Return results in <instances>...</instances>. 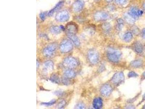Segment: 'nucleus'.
I'll list each match as a JSON object with an SVG mask.
<instances>
[{"instance_id":"obj_39","label":"nucleus","mask_w":145,"mask_h":109,"mask_svg":"<svg viewBox=\"0 0 145 109\" xmlns=\"http://www.w3.org/2000/svg\"><path fill=\"white\" fill-rule=\"evenodd\" d=\"M143 7L145 10V2H144L143 4Z\"/></svg>"},{"instance_id":"obj_26","label":"nucleus","mask_w":145,"mask_h":109,"mask_svg":"<svg viewBox=\"0 0 145 109\" xmlns=\"http://www.w3.org/2000/svg\"><path fill=\"white\" fill-rule=\"evenodd\" d=\"M111 25L108 23H105L103 24L102 28L103 30L106 31H108L110 30L111 29Z\"/></svg>"},{"instance_id":"obj_6","label":"nucleus","mask_w":145,"mask_h":109,"mask_svg":"<svg viewBox=\"0 0 145 109\" xmlns=\"http://www.w3.org/2000/svg\"><path fill=\"white\" fill-rule=\"evenodd\" d=\"M69 19V13L67 11L62 10L58 12L56 16V19L59 22H66Z\"/></svg>"},{"instance_id":"obj_8","label":"nucleus","mask_w":145,"mask_h":109,"mask_svg":"<svg viewBox=\"0 0 145 109\" xmlns=\"http://www.w3.org/2000/svg\"><path fill=\"white\" fill-rule=\"evenodd\" d=\"M124 76L123 72H119L116 73L112 78V81L114 84H119L123 81Z\"/></svg>"},{"instance_id":"obj_28","label":"nucleus","mask_w":145,"mask_h":109,"mask_svg":"<svg viewBox=\"0 0 145 109\" xmlns=\"http://www.w3.org/2000/svg\"><path fill=\"white\" fill-rule=\"evenodd\" d=\"M69 79H70L64 77H63L62 79V83L63 85H69L70 84L71 81Z\"/></svg>"},{"instance_id":"obj_4","label":"nucleus","mask_w":145,"mask_h":109,"mask_svg":"<svg viewBox=\"0 0 145 109\" xmlns=\"http://www.w3.org/2000/svg\"><path fill=\"white\" fill-rule=\"evenodd\" d=\"M78 26L75 23L70 22L66 25L65 30L67 36L75 35L78 31Z\"/></svg>"},{"instance_id":"obj_31","label":"nucleus","mask_w":145,"mask_h":109,"mask_svg":"<svg viewBox=\"0 0 145 109\" xmlns=\"http://www.w3.org/2000/svg\"><path fill=\"white\" fill-rule=\"evenodd\" d=\"M75 108L76 109H85V106L82 103H79L76 105Z\"/></svg>"},{"instance_id":"obj_14","label":"nucleus","mask_w":145,"mask_h":109,"mask_svg":"<svg viewBox=\"0 0 145 109\" xmlns=\"http://www.w3.org/2000/svg\"><path fill=\"white\" fill-rule=\"evenodd\" d=\"M102 100L100 97L95 98L93 102V106L94 108L99 109L101 108L102 106Z\"/></svg>"},{"instance_id":"obj_41","label":"nucleus","mask_w":145,"mask_h":109,"mask_svg":"<svg viewBox=\"0 0 145 109\" xmlns=\"http://www.w3.org/2000/svg\"><path fill=\"white\" fill-rule=\"evenodd\" d=\"M143 108L145 109V105L144 106V107H143Z\"/></svg>"},{"instance_id":"obj_38","label":"nucleus","mask_w":145,"mask_h":109,"mask_svg":"<svg viewBox=\"0 0 145 109\" xmlns=\"http://www.w3.org/2000/svg\"><path fill=\"white\" fill-rule=\"evenodd\" d=\"M106 1L107 2H111L113 1V0H106Z\"/></svg>"},{"instance_id":"obj_5","label":"nucleus","mask_w":145,"mask_h":109,"mask_svg":"<svg viewBox=\"0 0 145 109\" xmlns=\"http://www.w3.org/2000/svg\"><path fill=\"white\" fill-rule=\"evenodd\" d=\"M63 64L65 66L69 68H73L77 67L78 63L75 58L72 57H68L64 59Z\"/></svg>"},{"instance_id":"obj_15","label":"nucleus","mask_w":145,"mask_h":109,"mask_svg":"<svg viewBox=\"0 0 145 109\" xmlns=\"http://www.w3.org/2000/svg\"><path fill=\"white\" fill-rule=\"evenodd\" d=\"M63 2H59V3H58L57 5L55 6L54 8L52 9L48 14V15L49 16H52V15H53V14L55 13V12L57 11L58 10L60 9V8H61L63 6Z\"/></svg>"},{"instance_id":"obj_22","label":"nucleus","mask_w":145,"mask_h":109,"mask_svg":"<svg viewBox=\"0 0 145 109\" xmlns=\"http://www.w3.org/2000/svg\"><path fill=\"white\" fill-rule=\"evenodd\" d=\"M124 17L126 21L130 24H133L135 21V19L133 18L128 13H126L124 15Z\"/></svg>"},{"instance_id":"obj_29","label":"nucleus","mask_w":145,"mask_h":109,"mask_svg":"<svg viewBox=\"0 0 145 109\" xmlns=\"http://www.w3.org/2000/svg\"><path fill=\"white\" fill-rule=\"evenodd\" d=\"M128 0H115V2L119 5H124L127 2Z\"/></svg>"},{"instance_id":"obj_32","label":"nucleus","mask_w":145,"mask_h":109,"mask_svg":"<svg viewBox=\"0 0 145 109\" xmlns=\"http://www.w3.org/2000/svg\"><path fill=\"white\" fill-rule=\"evenodd\" d=\"M55 94L58 96H62V94H63V92L62 91H57L55 92Z\"/></svg>"},{"instance_id":"obj_7","label":"nucleus","mask_w":145,"mask_h":109,"mask_svg":"<svg viewBox=\"0 0 145 109\" xmlns=\"http://www.w3.org/2000/svg\"><path fill=\"white\" fill-rule=\"evenodd\" d=\"M56 45L54 44H51L48 45L44 49L43 51L44 55L47 57H52L56 51Z\"/></svg>"},{"instance_id":"obj_37","label":"nucleus","mask_w":145,"mask_h":109,"mask_svg":"<svg viewBox=\"0 0 145 109\" xmlns=\"http://www.w3.org/2000/svg\"><path fill=\"white\" fill-rule=\"evenodd\" d=\"M39 62H38V61H37V68H38L39 67Z\"/></svg>"},{"instance_id":"obj_30","label":"nucleus","mask_w":145,"mask_h":109,"mask_svg":"<svg viewBox=\"0 0 145 109\" xmlns=\"http://www.w3.org/2000/svg\"><path fill=\"white\" fill-rule=\"evenodd\" d=\"M128 76L129 77H136L138 76V75L134 72L131 71L128 73Z\"/></svg>"},{"instance_id":"obj_24","label":"nucleus","mask_w":145,"mask_h":109,"mask_svg":"<svg viewBox=\"0 0 145 109\" xmlns=\"http://www.w3.org/2000/svg\"><path fill=\"white\" fill-rule=\"evenodd\" d=\"M117 24L116 25V29L118 30L121 31L124 25V21L121 19H118L117 20Z\"/></svg>"},{"instance_id":"obj_23","label":"nucleus","mask_w":145,"mask_h":109,"mask_svg":"<svg viewBox=\"0 0 145 109\" xmlns=\"http://www.w3.org/2000/svg\"><path fill=\"white\" fill-rule=\"evenodd\" d=\"M133 38V35L131 32H128L124 34L123 36V39L126 42H130Z\"/></svg>"},{"instance_id":"obj_36","label":"nucleus","mask_w":145,"mask_h":109,"mask_svg":"<svg viewBox=\"0 0 145 109\" xmlns=\"http://www.w3.org/2000/svg\"><path fill=\"white\" fill-rule=\"evenodd\" d=\"M142 100L144 101L145 100V94L143 95V96H142Z\"/></svg>"},{"instance_id":"obj_18","label":"nucleus","mask_w":145,"mask_h":109,"mask_svg":"<svg viewBox=\"0 0 145 109\" xmlns=\"http://www.w3.org/2000/svg\"><path fill=\"white\" fill-rule=\"evenodd\" d=\"M67 37L70 39L76 46H79L80 45V40L76 35H69L67 36Z\"/></svg>"},{"instance_id":"obj_16","label":"nucleus","mask_w":145,"mask_h":109,"mask_svg":"<svg viewBox=\"0 0 145 109\" xmlns=\"http://www.w3.org/2000/svg\"><path fill=\"white\" fill-rule=\"evenodd\" d=\"M54 68V64L52 61H48L45 62L44 64V69L47 71H51Z\"/></svg>"},{"instance_id":"obj_17","label":"nucleus","mask_w":145,"mask_h":109,"mask_svg":"<svg viewBox=\"0 0 145 109\" xmlns=\"http://www.w3.org/2000/svg\"><path fill=\"white\" fill-rule=\"evenodd\" d=\"M64 75L65 77L69 79H71L75 76L76 73L73 70L67 69L64 72Z\"/></svg>"},{"instance_id":"obj_40","label":"nucleus","mask_w":145,"mask_h":109,"mask_svg":"<svg viewBox=\"0 0 145 109\" xmlns=\"http://www.w3.org/2000/svg\"><path fill=\"white\" fill-rule=\"evenodd\" d=\"M142 76H143L144 78H145V72L143 73V74H142Z\"/></svg>"},{"instance_id":"obj_33","label":"nucleus","mask_w":145,"mask_h":109,"mask_svg":"<svg viewBox=\"0 0 145 109\" xmlns=\"http://www.w3.org/2000/svg\"><path fill=\"white\" fill-rule=\"evenodd\" d=\"M45 15H46V14H45V12H43L40 14V18L42 20H44L45 18Z\"/></svg>"},{"instance_id":"obj_2","label":"nucleus","mask_w":145,"mask_h":109,"mask_svg":"<svg viewBox=\"0 0 145 109\" xmlns=\"http://www.w3.org/2000/svg\"><path fill=\"white\" fill-rule=\"evenodd\" d=\"M73 48L72 43L69 40L65 39L61 42L60 45V49L61 51L66 53L70 51Z\"/></svg>"},{"instance_id":"obj_35","label":"nucleus","mask_w":145,"mask_h":109,"mask_svg":"<svg viewBox=\"0 0 145 109\" xmlns=\"http://www.w3.org/2000/svg\"><path fill=\"white\" fill-rule=\"evenodd\" d=\"M141 35L142 38L145 39V29H143L141 31Z\"/></svg>"},{"instance_id":"obj_11","label":"nucleus","mask_w":145,"mask_h":109,"mask_svg":"<svg viewBox=\"0 0 145 109\" xmlns=\"http://www.w3.org/2000/svg\"><path fill=\"white\" fill-rule=\"evenodd\" d=\"M84 6V2L81 0H77L73 5V9L74 11L79 12L82 10Z\"/></svg>"},{"instance_id":"obj_1","label":"nucleus","mask_w":145,"mask_h":109,"mask_svg":"<svg viewBox=\"0 0 145 109\" xmlns=\"http://www.w3.org/2000/svg\"><path fill=\"white\" fill-rule=\"evenodd\" d=\"M121 56V53L119 51L113 49L108 50L107 57L108 60L113 62H117Z\"/></svg>"},{"instance_id":"obj_19","label":"nucleus","mask_w":145,"mask_h":109,"mask_svg":"<svg viewBox=\"0 0 145 109\" xmlns=\"http://www.w3.org/2000/svg\"><path fill=\"white\" fill-rule=\"evenodd\" d=\"M138 11L139 10L137 9V8L132 7L130 9L128 13L136 19L139 16L138 14Z\"/></svg>"},{"instance_id":"obj_13","label":"nucleus","mask_w":145,"mask_h":109,"mask_svg":"<svg viewBox=\"0 0 145 109\" xmlns=\"http://www.w3.org/2000/svg\"><path fill=\"white\" fill-rule=\"evenodd\" d=\"M65 29H64V27L62 25L60 26H55L52 27L50 29V31L52 33L54 34H58L61 33L62 31L65 30Z\"/></svg>"},{"instance_id":"obj_34","label":"nucleus","mask_w":145,"mask_h":109,"mask_svg":"<svg viewBox=\"0 0 145 109\" xmlns=\"http://www.w3.org/2000/svg\"><path fill=\"white\" fill-rule=\"evenodd\" d=\"M133 32L134 34H137L139 33V30L137 29V28L136 27H133Z\"/></svg>"},{"instance_id":"obj_3","label":"nucleus","mask_w":145,"mask_h":109,"mask_svg":"<svg viewBox=\"0 0 145 109\" xmlns=\"http://www.w3.org/2000/svg\"><path fill=\"white\" fill-rule=\"evenodd\" d=\"M88 58L91 63L95 64L99 61V53L95 49H91L88 52Z\"/></svg>"},{"instance_id":"obj_9","label":"nucleus","mask_w":145,"mask_h":109,"mask_svg":"<svg viewBox=\"0 0 145 109\" xmlns=\"http://www.w3.org/2000/svg\"><path fill=\"white\" fill-rule=\"evenodd\" d=\"M100 93L103 96H108L111 94L112 91V87L109 85H103L100 89Z\"/></svg>"},{"instance_id":"obj_20","label":"nucleus","mask_w":145,"mask_h":109,"mask_svg":"<svg viewBox=\"0 0 145 109\" xmlns=\"http://www.w3.org/2000/svg\"><path fill=\"white\" fill-rule=\"evenodd\" d=\"M143 64V62L141 60H136L132 61L130 64L131 66L135 68L140 67L142 66Z\"/></svg>"},{"instance_id":"obj_21","label":"nucleus","mask_w":145,"mask_h":109,"mask_svg":"<svg viewBox=\"0 0 145 109\" xmlns=\"http://www.w3.org/2000/svg\"><path fill=\"white\" fill-rule=\"evenodd\" d=\"M50 80L56 84H59L60 82L59 76L56 73L52 74L50 78Z\"/></svg>"},{"instance_id":"obj_12","label":"nucleus","mask_w":145,"mask_h":109,"mask_svg":"<svg viewBox=\"0 0 145 109\" xmlns=\"http://www.w3.org/2000/svg\"><path fill=\"white\" fill-rule=\"evenodd\" d=\"M133 50L138 53H140L143 51V46L139 42H136L133 45Z\"/></svg>"},{"instance_id":"obj_25","label":"nucleus","mask_w":145,"mask_h":109,"mask_svg":"<svg viewBox=\"0 0 145 109\" xmlns=\"http://www.w3.org/2000/svg\"><path fill=\"white\" fill-rule=\"evenodd\" d=\"M56 103V101L55 100H53L49 101L48 102H44V103H41V104L42 105H44L45 106H51L52 105H53L55 103Z\"/></svg>"},{"instance_id":"obj_10","label":"nucleus","mask_w":145,"mask_h":109,"mask_svg":"<svg viewBox=\"0 0 145 109\" xmlns=\"http://www.w3.org/2000/svg\"><path fill=\"white\" fill-rule=\"evenodd\" d=\"M108 15L106 12L99 11L96 12L94 16L95 20L97 21L105 20L108 19Z\"/></svg>"},{"instance_id":"obj_27","label":"nucleus","mask_w":145,"mask_h":109,"mask_svg":"<svg viewBox=\"0 0 145 109\" xmlns=\"http://www.w3.org/2000/svg\"><path fill=\"white\" fill-rule=\"evenodd\" d=\"M66 104V102L65 100L61 101L58 104L57 107V108L58 109L63 108L65 105Z\"/></svg>"}]
</instances>
